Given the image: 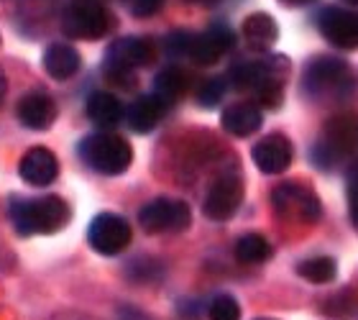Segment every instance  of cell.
Masks as SVG:
<instances>
[{"instance_id": "obj_1", "label": "cell", "mask_w": 358, "mask_h": 320, "mask_svg": "<svg viewBox=\"0 0 358 320\" xmlns=\"http://www.w3.org/2000/svg\"><path fill=\"white\" fill-rule=\"evenodd\" d=\"M8 216L13 221L18 236H49L62 231L72 218V210L59 195H44V197H13L8 205Z\"/></svg>"}, {"instance_id": "obj_2", "label": "cell", "mask_w": 358, "mask_h": 320, "mask_svg": "<svg viewBox=\"0 0 358 320\" xmlns=\"http://www.w3.org/2000/svg\"><path fill=\"white\" fill-rule=\"evenodd\" d=\"M77 154L87 164L90 169L103 174V177H115L131 167L134 162V149L131 144L118 134H90L85 136Z\"/></svg>"}, {"instance_id": "obj_3", "label": "cell", "mask_w": 358, "mask_h": 320, "mask_svg": "<svg viewBox=\"0 0 358 320\" xmlns=\"http://www.w3.org/2000/svg\"><path fill=\"white\" fill-rule=\"evenodd\" d=\"M110 26V13L100 0H69V6L62 13V31L69 39L95 41L103 39Z\"/></svg>"}, {"instance_id": "obj_4", "label": "cell", "mask_w": 358, "mask_h": 320, "mask_svg": "<svg viewBox=\"0 0 358 320\" xmlns=\"http://www.w3.org/2000/svg\"><path fill=\"white\" fill-rule=\"evenodd\" d=\"M189 221H192L189 205L185 200H172V197H157L149 205H143L138 213V223L146 233L185 231Z\"/></svg>"}, {"instance_id": "obj_5", "label": "cell", "mask_w": 358, "mask_h": 320, "mask_svg": "<svg viewBox=\"0 0 358 320\" xmlns=\"http://www.w3.org/2000/svg\"><path fill=\"white\" fill-rule=\"evenodd\" d=\"M131 239H134L131 225L118 213H100L92 218L87 228V244L92 246V251L103 253V256H118L120 251L128 249Z\"/></svg>"}, {"instance_id": "obj_6", "label": "cell", "mask_w": 358, "mask_h": 320, "mask_svg": "<svg viewBox=\"0 0 358 320\" xmlns=\"http://www.w3.org/2000/svg\"><path fill=\"white\" fill-rule=\"evenodd\" d=\"M271 205L282 218H297V221H307V223L320 218L317 195L302 185H294V182H284V185L274 187Z\"/></svg>"}, {"instance_id": "obj_7", "label": "cell", "mask_w": 358, "mask_h": 320, "mask_svg": "<svg viewBox=\"0 0 358 320\" xmlns=\"http://www.w3.org/2000/svg\"><path fill=\"white\" fill-rule=\"evenodd\" d=\"M351 88V72L341 60H315L305 72V90L310 95H343Z\"/></svg>"}, {"instance_id": "obj_8", "label": "cell", "mask_w": 358, "mask_h": 320, "mask_svg": "<svg viewBox=\"0 0 358 320\" xmlns=\"http://www.w3.org/2000/svg\"><path fill=\"white\" fill-rule=\"evenodd\" d=\"M243 202V179L236 174H223L213 182V187L205 195L202 213L210 221H228Z\"/></svg>"}, {"instance_id": "obj_9", "label": "cell", "mask_w": 358, "mask_h": 320, "mask_svg": "<svg viewBox=\"0 0 358 320\" xmlns=\"http://www.w3.org/2000/svg\"><path fill=\"white\" fill-rule=\"evenodd\" d=\"M251 157H254V164L264 174H282V172L289 169L294 149H292V141L287 136L271 134L264 136L262 141H256Z\"/></svg>"}, {"instance_id": "obj_10", "label": "cell", "mask_w": 358, "mask_h": 320, "mask_svg": "<svg viewBox=\"0 0 358 320\" xmlns=\"http://www.w3.org/2000/svg\"><path fill=\"white\" fill-rule=\"evenodd\" d=\"M18 174L31 187H49L54 179L59 177V162H57L52 149L34 146L23 154L21 164H18Z\"/></svg>"}, {"instance_id": "obj_11", "label": "cell", "mask_w": 358, "mask_h": 320, "mask_svg": "<svg viewBox=\"0 0 358 320\" xmlns=\"http://www.w3.org/2000/svg\"><path fill=\"white\" fill-rule=\"evenodd\" d=\"M15 116H18V120H21L26 128H31V131H46V128L54 126L59 111H57V103H54L46 92L31 90V92H26V95L18 100Z\"/></svg>"}, {"instance_id": "obj_12", "label": "cell", "mask_w": 358, "mask_h": 320, "mask_svg": "<svg viewBox=\"0 0 358 320\" xmlns=\"http://www.w3.org/2000/svg\"><path fill=\"white\" fill-rule=\"evenodd\" d=\"M320 31L330 44L338 49H356L358 46V15L343 8H328L320 15Z\"/></svg>"}, {"instance_id": "obj_13", "label": "cell", "mask_w": 358, "mask_h": 320, "mask_svg": "<svg viewBox=\"0 0 358 320\" xmlns=\"http://www.w3.org/2000/svg\"><path fill=\"white\" fill-rule=\"evenodd\" d=\"M233 41H236V36H233V31L228 29V26H213V29H208L205 34H200V36H192V46H189V60H194L197 64H202V67H208V64H215L220 57H223L228 49L233 46Z\"/></svg>"}, {"instance_id": "obj_14", "label": "cell", "mask_w": 358, "mask_h": 320, "mask_svg": "<svg viewBox=\"0 0 358 320\" xmlns=\"http://www.w3.org/2000/svg\"><path fill=\"white\" fill-rule=\"evenodd\" d=\"M154 60V44L149 39H138V36H123L115 39L110 46H108V62L110 64H118V67H143Z\"/></svg>"}, {"instance_id": "obj_15", "label": "cell", "mask_w": 358, "mask_h": 320, "mask_svg": "<svg viewBox=\"0 0 358 320\" xmlns=\"http://www.w3.org/2000/svg\"><path fill=\"white\" fill-rule=\"evenodd\" d=\"M220 123H223V128L231 136L243 139V136H251L262 128L264 116L254 103H233L223 111Z\"/></svg>"}, {"instance_id": "obj_16", "label": "cell", "mask_w": 358, "mask_h": 320, "mask_svg": "<svg viewBox=\"0 0 358 320\" xmlns=\"http://www.w3.org/2000/svg\"><path fill=\"white\" fill-rule=\"evenodd\" d=\"M164 111L166 105L157 95H143L131 103V108L126 111L123 118L128 120V126L134 128L136 134H149V131L157 128L159 120L164 118Z\"/></svg>"}, {"instance_id": "obj_17", "label": "cell", "mask_w": 358, "mask_h": 320, "mask_svg": "<svg viewBox=\"0 0 358 320\" xmlns=\"http://www.w3.org/2000/svg\"><path fill=\"white\" fill-rule=\"evenodd\" d=\"M228 80L236 90H264L268 82H282L279 75H276V69L266 62H246V64H238V67H233L228 72Z\"/></svg>"}, {"instance_id": "obj_18", "label": "cell", "mask_w": 358, "mask_h": 320, "mask_svg": "<svg viewBox=\"0 0 358 320\" xmlns=\"http://www.w3.org/2000/svg\"><path fill=\"white\" fill-rule=\"evenodd\" d=\"M80 54H77L75 46L69 44H52L46 46L44 52V69L46 75H52L54 80H72V77L80 72Z\"/></svg>"}, {"instance_id": "obj_19", "label": "cell", "mask_w": 358, "mask_h": 320, "mask_svg": "<svg viewBox=\"0 0 358 320\" xmlns=\"http://www.w3.org/2000/svg\"><path fill=\"white\" fill-rule=\"evenodd\" d=\"M87 116L95 126L110 128V126H115V123L123 120L126 108L120 105V100L115 95L97 90V92H92V95L87 97Z\"/></svg>"}, {"instance_id": "obj_20", "label": "cell", "mask_w": 358, "mask_h": 320, "mask_svg": "<svg viewBox=\"0 0 358 320\" xmlns=\"http://www.w3.org/2000/svg\"><path fill=\"white\" fill-rule=\"evenodd\" d=\"M243 36L254 49H266L279 39V26L268 13H251L243 21Z\"/></svg>"}, {"instance_id": "obj_21", "label": "cell", "mask_w": 358, "mask_h": 320, "mask_svg": "<svg viewBox=\"0 0 358 320\" xmlns=\"http://www.w3.org/2000/svg\"><path fill=\"white\" fill-rule=\"evenodd\" d=\"M187 88H189V75L179 67L162 69V72L157 75V80H154V95H157L164 105L179 100V97L187 92Z\"/></svg>"}, {"instance_id": "obj_22", "label": "cell", "mask_w": 358, "mask_h": 320, "mask_svg": "<svg viewBox=\"0 0 358 320\" xmlns=\"http://www.w3.org/2000/svg\"><path fill=\"white\" fill-rule=\"evenodd\" d=\"M271 256V246L262 233H246L236 244V259L243 264H262Z\"/></svg>"}, {"instance_id": "obj_23", "label": "cell", "mask_w": 358, "mask_h": 320, "mask_svg": "<svg viewBox=\"0 0 358 320\" xmlns=\"http://www.w3.org/2000/svg\"><path fill=\"white\" fill-rule=\"evenodd\" d=\"M336 272H338V267L330 256H313V259H305L297 264V274L313 284L330 282V279L336 277Z\"/></svg>"}, {"instance_id": "obj_24", "label": "cell", "mask_w": 358, "mask_h": 320, "mask_svg": "<svg viewBox=\"0 0 358 320\" xmlns=\"http://www.w3.org/2000/svg\"><path fill=\"white\" fill-rule=\"evenodd\" d=\"M210 320H241V305L233 295H217L210 300Z\"/></svg>"}, {"instance_id": "obj_25", "label": "cell", "mask_w": 358, "mask_h": 320, "mask_svg": "<svg viewBox=\"0 0 358 320\" xmlns=\"http://www.w3.org/2000/svg\"><path fill=\"white\" fill-rule=\"evenodd\" d=\"M128 277L134 279V282H157L159 277H162V267H159V261L149 259V256H138L128 264Z\"/></svg>"}, {"instance_id": "obj_26", "label": "cell", "mask_w": 358, "mask_h": 320, "mask_svg": "<svg viewBox=\"0 0 358 320\" xmlns=\"http://www.w3.org/2000/svg\"><path fill=\"white\" fill-rule=\"evenodd\" d=\"M225 95V82L223 80H208L197 92V103L202 108H215Z\"/></svg>"}, {"instance_id": "obj_27", "label": "cell", "mask_w": 358, "mask_h": 320, "mask_svg": "<svg viewBox=\"0 0 358 320\" xmlns=\"http://www.w3.org/2000/svg\"><path fill=\"white\" fill-rule=\"evenodd\" d=\"M189 46H192V34H187V31H174L164 41L166 54H172V57H187Z\"/></svg>"}, {"instance_id": "obj_28", "label": "cell", "mask_w": 358, "mask_h": 320, "mask_svg": "<svg viewBox=\"0 0 358 320\" xmlns=\"http://www.w3.org/2000/svg\"><path fill=\"white\" fill-rule=\"evenodd\" d=\"M105 80L113 82V85H120L123 90L134 88V75H131V69L128 67H118V64H105Z\"/></svg>"}, {"instance_id": "obj_29", "label": "cell", "mask_w": 358, "mask_h": 320, "mask_svg": "<svg viewBox=\"0 0 358 320\" xmlns=\"http://www.w3.org/2000/svg\"><path fill=\"white\" fill-rule=\"evenodd\" d=\"M348 210H351V223L358 228V162L348 174Z\"/></svg>"}, {"instance_id": "obj_30", "label": "cell", "mask_w": 358, "mask_h": 320, "mask_svg": "<svg viewBox=\"0 0 358 320\" xmlns=\"http://www.w3.org/2000/svg\"><path fill=\"white\" fill-rule=\"evenodd\" d=\"M164 6V0H131V13L136 18H149Z\"/></svg>"}, {"instance_id": "obj_31", "label": "cell", "mask_w": 358, "mask_h": 320, "mask_svg": "<svg viewBox=\"0 0 358 320\" xmlns=\"http://www.w3.org/2000/svg\"><path fill=\"white\" fill-rule=\"evenodd\" d=\"M52 320H95V318H90V315H85V313H72V310H67V313H57Z\"/></svg>"}, {"instance_id": "obj_32", "label": "cell", "mask_w": 358, "mask_h": 320, "mask_svg": "<svg viewBox=\"0 0 358 320\" xmlns=\"http://www.w3.org/2000/svg\"><path fill=\"white\" fill-rule=\"evenodd\" d=\"M120 320H146V315H141L138 310H134V307H123V310H120Z\"/></svg>"}, {"instance_id": "obj_33", "label": "cell", "mask_w": 358, "mask_h": 320, "mask_svg": "<svg viewBox=\"0 0 358 320\" xmlns=\"http://www.w3.org/2000/svg\"><path fill=\"white\" fill-rule=\"evenodd\" d=\"M3 97H6V77L0 72V103H3Z\"/></svg>"}, {"instance_id": "obj_34", "label": "cell", "mask_w": 358, "mask_h": 320, "mask_svg": "<svg viewBox=\"0 0 358 320\" xmlns=\"http://www.w3.org/2000/svg\"><path fill=\"white\" fill-rule=\"evenodd\" d=\"M287 6H305V3H313V0H282Z\"/></svg>"}, {"instance_id": "obj_35", "label": "cell", "mask_w": 358, "mask_h": 320, "mask_svg": "<svg viewBox=\"0 0 358 320\" xmlns=\"http://www.w3.org/2000/svg\"><path fill=\"white\" fill-rule=\"evenodd\" d=\"M189 3H208V0H189Z\"/></svg>"}, {"instance_id": "obj_36", "label": "cell", "mask_w": 358, "mask_h": 320, "mask_svg": "<svg viewBox=\"0 0 358 320\" xmlns=\"http://www.w3.org/2000/svg\"><path fill=\"white\" fill-rule=\"evenodd\" d=\"M259 320H271V318H259Z\"/></svg>"}, {"instance_id": "obj_37", "label": "cell", "mask_w": 358, "mask_h": 320, "mask_svg": "<svg viewBox=\"0 0 358 320\" xmlns=\"http://www.w3.org/2000/svg\"><path fill=\"white\" fill-rule=\"evenodd\" d=\"M351 3H358V0H351Z\"/></svg>"}]
</instances>
